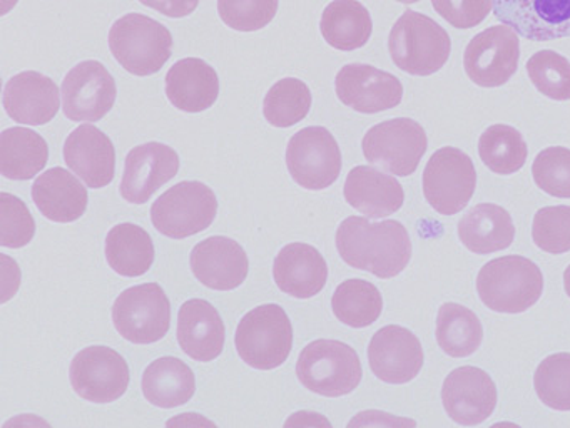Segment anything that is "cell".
Masks as SVG:
<instances>
[{
    "instance_id": "obj_12",
    "label": "cell",
    "mask_w": 570,
    "mask_h": 428,
    "mask_svg": "<svg viewBox=\"0 0 570 428\" xmlns=\"http://www.w3.org/2000/svg\"><path fill=\"white\" fill-rule=\"evenodd\" d=\"M519 59V33L509 26H492L470 40L463 67L476 86L499 87L512 79Z\"/></svg>"
},
{
    "instance_id": "obj_32",
    "label": "cell",
    "mask_w": 570,
    "mask_h": 428,
    "mask_svg": "<svg viewBox=\"0 0 570 428\" xmlns=\"http://www.w3.org/2000/svg\"><path fill=\"white\" fill-rule=\"evenodd\" d=\"M155 244L138 224L121 223L106 236V260L121 276L138 278L155 263Z\"/></svg>"
},
{
    "instance_id": "obj_8",
    "label": "cell",
    "mask_w": 570,
    "mask_h": 428,
    "mask_svg": "<svg viewBox=\"0 0 570 428\" xmlns=\"http://www.w3.org/2000/svg\"><path fill=\"white\" fill-rule=\"evenodd\" d=\"M112 323L131 343H156L171 328V303L159 284H136L116 298Z\"/></svg>"
},
{
    "instance_id": "obj_30",
    "label": "cell",
    "mask_w": 570,
    "mask_h": 428,
    "mask_svg": "<svg viewBox=\"0 0 570 428\" xmlns=\"http://www.w3.org/2000/svg\"><path fill=\"white\" fill-rule=\"evenodd\" d=\"M48 160V143L36 130L9 127L0 134V173L9 179H32L45 169Z\"/></svg>"
},
{
    "instance_id": "obj_5",
    "label": "cell",
    "mask_w": 570,
    "mask_h": 428,
    "mask_svg": "<svg viewBox=\"0 0 570 428\" xmlns=\"http://www.w3.org/2000/svg\"><path fill=\"white\" fill-rule=\"evenodd\" d=\"M235 344L239 358L249 367L275 370L292 353V321L279 304L253 308L236 328Z\"/></svg>"
},
{
    "instance_id": "obj_26",
    "label": "cell",
    "mask_w": 570,
    "mask_h": 428,
    "mask_svg": "<svg viewBox=\"0 0 570 428\" xmlns=\"http://www.w3.org/2000/svg\"><path fill=\"white\" fill-rule=\"evenodd\" d=\"M346 203L372 220L390 216L403 206L402 184L372 166H356L346 176L343 187Z\"/></svg>"
},
{
    "instance_id": "obj_42",
    "label": "cell",
    "mask_w": 570,
    "mask_h": 428,
    "mask_svg": "<svg viewBox=\"0 0 570 428\" xmlns=\"http://www.w3.org/2000/svg\"><path fill=\"white\" fill-rule=\"evenodd\" d=\"M279 0H218L223 22L239 32H255L275 19Z\"/></svg>"
},
{
    "instance_id": "obj_17",
    "label": "cell",
    "mask_w": 570,
    "mask_h": 428,
    "mask_svg": "<svg viewBox=\"0 0 570 428\" xmlns=\"http://www.w3.org/2000/svg\"><path fill=\"white\" fill-rule=\"evenodd\" d=\"M497 400L495 381L482 368H455L443 381V407L453 421L465 427L485 421L495 410Z\"/></svg>"
},
{
    "instance_id": "obj_37",
    "label": "cell",
    "mask_w": 570,
    "mask_h": 428,
    "mask_svg": "<svg viewBox=\"0 0 570 428\" xmlns=\"http://www.w3.org/2000/svg\"><path fill=\"white\" fill-rule=\"evenodd\" d=\"M533 387L543 405L570 411V353H553L540 361Z\"/></svg>"
},
{
    "instance_id": "obj_41",
    "label": "cell",
    "mask_w": 570,
    "mask_h": 428,
    "mask_svg": "<svg viewBox=\"0 0 570 428\" xmlns=\"http://www.w3.org/2000/svg\"><path fill=\"white\" fill-rule=\"evenodd\" d=\"M36 234V221L26 203L14 194H0V244L4 247L28 246Z\"/></svg>"
},
{
    "instance_id": "obj_9",
    "label": "cell",
    "mask_w": 570,
    "mask_h": 428,
    "mask_svg": "<svg viewBox=\"0 0 570 428\" xmlns=\"http://www.w3.org/2000/svg\"><path fill=\"white\" fill-rule=\"evenodd\" d=\"M362 147L370 164L406 177L419 167L429 147V137L422 124L409 117H396L370 127Z\"/></svg>"
},
{
    "instance_id": "obj_7",
    "label": "cell",
    "mask_w": 570,
    "mask_h": 428,
    "mask_svg": "<svg viewBox=\"0 0 570 428\" xmlns=\"http://www.w3.org/2000/svg\"><path fill=\"white\" fill-rule=\"evenodd\" d=\"M218 213L212 187L199 181H183L169 187L151 206L156 230L173 240H185L208 230Z\"/></svg>"
},
{
    "instance_id": "obj_31",
    "label": "cell",
    "mask_w": 570,
    "mask_h": 428,
    "mask_svg": "<svg viewBox=\"0 0 570 428\" xmlns=\"http://www.w3.org/2000/svg\"><path fill=\"white\" fill-rule=\"evenodd\" d=\"M320 30L333 49H360L372 37L373 22L368 9L358 0H333L325 7Z\"/></svg>"
},
{
    "instance_id": "obj_23",
    "label": "cell",
    "mask_w": 570,
    "mask_h": 428,
    "mask_svg": "<svg viewBox=\"0 0 570 428\" xmlns=\"http://www.w3.org/2000/svg\"><path fill=\"white\" fill-rule=\"evenodd\" d=\"M276 286L289 296H316L328 280L325 257L312 244L289 243L276 254L273 264Z\"/></svg>"
},
{
    "instance_id": "obj_38",
    "label": "cell",
    "mask_w": 570,
    "mask_h": 428,
    "mask_svg": "<svg viewBox=\"0 0 570 428\" xmlns=\"http://www.w3.org/2000/svg\"><path fill=\"white\" fill-rule=\"evenodd\" d=\"M527 72L535 89L553 100L570 99V62L556 50H539L527 60Z\"/></svg>"
},
{
    "instance_id": "obj_39",
    "label": "cell",
    "mask_w": 570,
    "mask_h": 428,
    "mask_svg": "<svg viewBox=\"0 0 570 428\" xmlns=\"http://www.w3.org/2000/svg\"><path fill=\"white\" fill-rule=\"evenodd\" d=\"M532 174L543 193L553 197H570V149L553 146L540 150L533 160Z\"/></svg>"
},
{
    "instance_id": "obj_1",
    "label": "cell",
    "mask_w": 570,
    "mask_h": 428,
    "mask_svg": "<svg viewBox=\"0 0 570 428\" xmlns=\"http://www.w3.org/2000/svg\"><path fill=\"white\" fill-rule=\"evenodd\" d=\"M336 247L346 264L382 280L399 276L412 257L409 231L395 220L372 223L368 217H346L336 231Z\"/></svg>"
},
{
    "instance_id": "obj_19",
    "label": "cell",
    "mask_w": 570,
    "mask_h": 428,
    "mask_svg": "<svg viewBox=\"0 0 570 428\" xmlns=\"http://www.w3.org/2000/svg\"><path fill=\"white\" fill-rule=\"evenodd\" d=\"M179 171V156L163 143H146L129 150L122 174L121 196L131 204H145Z\"/></svg>"
},
{
    "instance_id": "obj_20",
    "label": "cell",
    "mask_w": 570,
    "mask_h": 428,
    "mask_svg": "<svg viewBox=\"0 0 570 428\" xmlns=\"http://www.w3.org/2000/svg\"><path fill=\"white\" fill-rule=\"evenodd\" d=\"M65 160L92 189H101L115 179L116 149L111 137L92 124L76 127L65 143Z\"/></svg>"
},
{
    "instance_id": "obj_16",
    "label": "cell",
    "mask_w": 570,
    "mask_h": 428,
    "mask_svg": "<svg viewBox=\"0 0 570 428\" xmlns=\"http://www.w3.org/2000/svg\"><path fill=\"white\" fill-rule=\"evenodd\" d=\"M503 26L535 42L570 37V0H492Z\"/></svg>"
},
{
    "instance_id": "obj_14",
    "label": "cell",
    "mask_w": 570,
    "mask_h": 428,
    "mask_svg": "<svg viewBox=\"0 0 570 428\" xmlns=\"http://www.w3.org/2000/svg\"><path fill=\"white\" fill-rule=\"evenodd\" d=\"M115 77L99 60H85L69 70L62 82V110L76 123L101 120L115 107Z\"/></svg>"
},
{
    "instance_id": "obj_43",
    "label": "cell",
    "mask_w": 570,
    "mask_h": 428,
    "mask_svg": "<svg viewBox=\"0 0 570 428\" xmlns=\"http://www.w3.org/2000/svg\"><path fill=\"white\" fill-rule=\"evenodd\" d=\"M432 6L455 29L479 26L493 9L492 0H432Z\"/></svg>"
},
{
    "instance_id": "obj_34",
    "label": "cell",
    "mask_w": 570,
    "mask_h": 428,
    "mask_svg": "<svg viewBox=\"0 0 570 428\" xmlns=\"http://www.w3.org/2000/svg\"><path fill=\"white\" fill-rule=\"evenodd\" d=\"M335 317L346 327L365 328L379 320L383 298L379 288L370 281L346 280L336 288L332 298Z\"/></svg>"
},
{
    "instance_id": "obj_18",
    "label": "cell",
    "mask_w": 570,
    "mask_h": 428,
    "mask_svg": "<svg viewBox=\"0 0 570 428\" xmlns=\"http://www.w3.org/2000/svg\"><path fill=\"white\" fill-rule=\"evenodd\" d=\"M370 368L385 383L403 385L422 370L423 348L409 328L389 324L373 334L368 347Z\"/></svg>"
},
{
    "instance_id": "obj_35",
    "label": "cell",
    "mask_w": 570,
    "mask_h": 428,
    "mask_svg": "<svg viewBox=\"0 0 570 428\" xmlns=\"http://www.w3.org/2000/svg\"><path fill=\"white\" fill-rule=\"evenodd\" d=\"M479 156L492 173L509 176L522 169L529 147L515 127L493 124L480 136Z\"/></svg>"
},
{
    "instance_id": "obj_21",
    "label": "cell",
    "mask_w": 570,
    "mask_h": 428,
    "mask_svg": "<svg viewBox=\"0 0 570 428\" xmlns=\"http://www.w3.org/2000/svg\"><path fill=\"white\" fill-rule=\"evenodd\" d=\"M189 263L196 280L218 291L242 286L249 271L248 254L242 244L226 236H212L196 244Z\"/></svg>"
},
{
    "instance_id": "obj_29",
    "label": "cell",
    "mask_w": 570,
    "mask_h": 428,
    "mask_svg": "<svg viewBox=\"0 0 570 428\" xmlns=\"http://www.w3.org/2000/svg\"><path fill=\"white\" fill-rule=\"evenodd\" d=\"M142 393L159 408H176L188 403L196 391L191 368L176 357L153 361L142 374Z\"/></svg>"
},
{
    "instance_id": "obj_33",
    "label": "cell",
    "mask_w": 570,
    "mask_h": 428,
    "mask_svg": "<svg viewBox=\"0 0 570 428\" xmlns=\"http://www.w3.org/2000/svg\"><path fill=\"white\" fill-rule=\"evenodd\" d=\"M436 343L449 357L465 358L479 350L483 327L479 317L459 303H445L436 314Z\"/></svg>"
},
{
    "instance_id": "obj_3",
    "label": "cell",
    "mask_w": 570,
    "mask_h": 428,
    "mask_svg": "<svg viewBox=\"0 0 570 428\" xmlns=\"http://www.w3.org/2000/svg\"><path fill=\"white\" fill-rule=\"evenodd\" d=\"M393 62L412 76L439 72L452 52L449 32L440 23L415 10H405L389 37Z\"/></svg>"
},
{
    "instance_id": "obj_13",
    "label": "cell",
    "mask_w": 570,
    "mask_h": 428,
    "mask_svg": "<svg viewBox=\"0 0 570 428\" xmlns=\"http://www.w3.org/2000/svg\"><path fill=\"white\" fill-rule=\"evenodd\" d=\"M69 378L79 397L92 403H111L126 393L131 374L118 351L96 344L76 354Z\"/></svg>"
},
{
    "instance_id": "obj_46",
    "label": "cell",
    "mask_w": 570,
    "mask_h": 428,
    "mask_svg": "<svg viewBox=\"0 0 570 428\" xmlns=\"http://www.w3.org/2000/svg\"><path fill=\"white\" fill-rule=\"evenodd\" d=\"M396 2H402V3H415V2H419V0H396Z\"/></svg>"
},
{
    "instance_id": "obj_10",
    "label": "cell",
    "mask_w": 570,
    "mask_h": 428,
    "mask_svg": "<svg viewBox=\"0 0 570 428\" xmlns=\"http://www.w3.org/2000/svg\"><path fill=\"white\" fill-rule=\"evenodd\" d=\"M476 187V171L472 157L456 147L435 150L423 171V194L430 206L453 216L472 200Z\"/></svg>"
},
{
    "instance_id": "obj_4",
    "label": "cell",
    "mask_w": 570,
    "mask_h": 428,
    "mask_svg": "<svg viewBox=\"0 0 570 428\" xmlns=\"http://www.w3.org/2000/svg\"><path fill=\"white\" fill-rule=\"evenodd\" d=\"M109 49L128 72L153 76L173 56V36L168 27L151 17L126 13L109 30Z\"/></svg>"
},
{
    "instance_id": "obj_15",
    "label": "cell",
    "mask_w": 570,
    "mask_h": 428,
    "mask_svg": "<svg viewBox=\"0 0 570 428\" xmlns=\"http://www.w3.org/2000/svg\"><path fill=\"white\" fill-rule=\"evenodd\" d=\"M338 99L356 113L376 114L402 103L403 86L399 77L368 64H346L336 74Z\"/></svg>"
},
{
    "instance_id": "obj_2",
    "label": "cell",
    "mask_w": 570,
    "mask_h": 428,
    "mask_svg": "<svg viewBox=\"0 0 570 428\" xmlns=\"http://www.w3.org/2000/svg\"><path fill=\"white\" fill-rule=\"evenodd\" d=\"M542 291V271L529 257H497L489 261L476 276L480 300L497 313H523L539 301Z\"/></svg>"
},
{
    "instance_id": "obj_27",
    "label": "cell",
    "mask_w": 570,
    "mask_h": 428,
    "mask_svg": "<svg viewBox=\"0 0 570 428\" xmlns=\"http://www.w3.org/2000/svg\"><path fill=\"white\" fill-rule=\"evenodd\" d=\"M32 200L38 210L55 223L78 221L88 210L85 184L62 167H52L32 184Z\"/></svg>"
},
{
    "instance_id": "obj_45",
    "label": "cell",
    "mask_w": 570,
    "mask_h": 428,
    "mask_svg": "<svg viewBox=\"0 0 570 428\" xmlns=\"http://www.w3.org/2000/svg\"><path fill=\"white\" fill-rule=\"evenodd\" d=\"M563 286H566V293L570 298V264L567 266L566 273H563Z\"/></svg>"
},
{
    "instance_id": "obj_24",
    "label": "cell",
    "mask_w": 570,
    "mask_h": 428,
    "mask_svg": "<svg viewBox=\"0 0 570 428\" xmlns=\"http://www.w3.org/2000/svg\"><path fill=\"white\" fill-rule=\"evenodd\" d=\"M225 323L209 301L195 298L179 308L178 343L196 361H213L225 348Z\"/></svg>"
},
{
    "instance_id": "obj_44",
    "label": "cell",
    "mask_w": 570,
    "mask_h": 428,
    "mask_svg": "<svg viewBox=\"0 0 570 428\" xmlns=\"http://www.w3.org/2000/svg\"><path fill=\"white\" fill-rule=\"evenodd\" d=\"M142 6L155 9L163 16L171 17V19H181L195 12L199 0H139Z\"/></svg>"
},
{
    "instance_id": "obj_40",
    "label": "cell",
    "mask_w": 570,
    "mask_h": 428,
    "mask_svg": "<svg viewBox=\"0 0 570 428\" xmlns=\"http://www.w3.org/2000/svg\"><path fill=\"white\" fill-rule=\"evenodd\" d=\"M533 243L550 254L570 251V206H547L537 211L532 224Z\"/></svg>"
},
{
    "instance_id": "obj_22",
    "label": "cell",
    "mask_w": 570,
    "mask_h": 428,
    "mask_svg": "<svg viewBox=\"0 0 570 428\" xmlns=\"http://www.w3.org/2000/svg\"><path fill=\"white\" fill-rule=\"evenodd\" d=\"M4 107L16 123L45 126L59 113L61 94L51 77L36 70H26L6 84Z\"/></svg>"
},
{
    "instance_id": "obj_36",
    "label": "cell",
    "mask_w": 570,
    "mask_h": 428,
    "mask_svg": "<svg viewBox=\"0 0 570 428\" xmlns=\"http://www.w3.org/2000/svg\"><path fill=\"white\" fill-rule=\"evenodd\" d=\"M312 109V93L303 80L285 77L266 93L263 114L272 126L292 127L305 119Z\"/></svg>"
},
{
    "instance_id": "obj_28",
    "label": "cell",
    "mask_w": 570,
    "mask_h": 428,
    "mask_svg": "<svg viewBox=\"0 0 570 428\" xmlns=\"http://www.w3.org/2000/svg\"><path fill=\"white\" fill-rule=\"evenodd\" d=\"M459 237L466 250L490 254L507 250L515 237V226L509 211L499 204L482 203L463 214Z\"/></svg>"
},
{
    "instance_id": "obj_6",
    "label": "cell",
    "mask_w": 570,
    "mask_h": 428,
    "mask_svg": "<svg viewBox=\"0 0 570 428\" xmlns=\"http://www.w3.org/2000/svg\"><path fill=\"white\" fill-rule=\"evenodd\" d=\"M296 374L303 387L322 397H343L352 393L363 370L358 354L350 344L338 340H316L306 344L296 363Z\"/></svg>"
},
{
    "instance_id": "obj_25",
    "label": "cell",
    "mask_w": 570,
    "mask_h": 428,
    "mask_svg": "<svg viewBox=\"0 0 570 428\" xmlns=\"http://www.w3.org/2000/svg\"><path fill=\"white\" fill-rule=\"evenodd\" d=\"M166 96L176 109L203 113L218 100V72L198 57L178 60L166 74Z\"/></svg>"
},
{
    "instance_id": "obj_11",
    "label": "cell",
    "mask_w": 570,
    "mask_h": 428,
    "mask_svg": "<svg viewBox=\"0 0 570 428\" xmlns=\"http://www.w3.org/2000/svg\"><path fill=\"white\" fill-rule=\"evenodd\" d=\"M286 166L293 181L305 189H326L342 173V150L326 127H305L289 139Z\"/></svg>"
}]
</instances>
